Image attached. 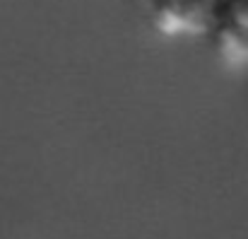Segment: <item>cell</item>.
Masks as SVG:
<instances>
[{
    "label": "cell",
    "instance_id": "1",
    "mask_svg": "<svg viewBox=\"0 0 248 239\" xmlns=\"http://www.w3.org/2000/svg\"><path fill=\"white\" fill-rule=\"evenodd\" d=\"M222 0H145L152 27L169 39L210 36Z\"/></svg>",
    "mask_w": 248,
    "mask_h": 239
},
{
    "label": "cell",
    "instance_id": "2",
    "mask_svg": "<svg viewBox=\"0 0 248 239\" xmlns=\"http://www.w3.org/2000/svg\"><path fill=\"white\" fill-rule=\"evenodd\" d=\"M210 39L222 63L248 68V0H222Z\"/></svg>",
    "mask_w": 248,
    "mask_h": 239
}]
</instances>
